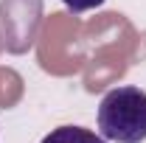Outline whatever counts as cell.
Here are the masks:
<instances>
[{
  "label": "cell",
  "instance_id": "3",
  "mask_svg": "<svg viewBox=\"0 0 146 143\" xmlns=\"http://www.w3.org/2000/svg\"><path fill=\"white\" fill-rule=\"evenodd\" d=\"M68 9H70L73 14H82V11H90V9H98V6H104L107 0H62Z\"/></svg>",
  "mask_w": 146,
  "mask_h": 143
},
{
  "label": "cell",
  "instance_id": "1",
  "mask_svg": "<svg viewBox=\"0 0 146 143\" xmlns=\"http://www.w3.org/2000/svg\"><path fill=\"white\" fill-rule=\"evenodd\" d=\"M98 135L112 143L146 140V93L141 87H112L98 104Z\"/></svg>",
  "mask_w": 146,
  "mask_h": 143
},
{
  "label": "cell",
  "instance_id": "2",
  "mask_svg": "<svg viewBox=\"0 0 146 143\" xmlns=\"http://www.w3.org/2000/svg\"><path fill=\"white\" fill-rule=\"evenodd\" d=\"M39 143H107V140L90 129H82V126H59L51 135H45Z\"/></svg>",
  "mask_w": 146,
  "mask_h": 143
}]
</instances>
